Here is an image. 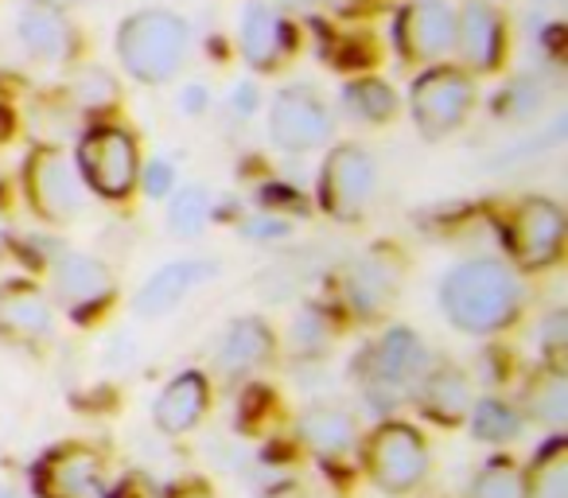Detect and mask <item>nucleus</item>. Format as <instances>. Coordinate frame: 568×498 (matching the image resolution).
I'll list each match as a JSON object with an SVG mask.
<instances>
[{
    "instance_id": "10",
    "label": "nucleus",
    "mask_w": 568,
    "mask_h": 498,
    "mask_svg": "<svg viewBox=\"0 0 568 498\" xmlns=\"http://www.w3.org/2000/svg\"><path fill=\"white\" fill-rule=\"evenodd\" d=\"M268 133H273L276 149L312 152L332 136V113L316 90L288 87L276 94L273 110H268Z\"/></svg>"
},
{
    "instance_id": "33",
    "label": "nucleus",
    "mask_w": 568,
    "mask_h": 498,
    "mask_svg": "<svg viewBox=\"0 0 568 498\" xmlns=\"http://www.w3.org/2000/svg\"><path fill=\"white\" fill-rule=\"evenodd\" d=\"M144 191H149L152 199H164L175 191V164H168V160H156V164L144 172Z\"/></svg>"
},
{
    "instance_id": "19",
    "label": "nucleus",
    "mask_w": 568,
    "mask_h": 498,
    "mask_svg": "<svg viewBox=\"0 0 568 498\" xmlns=\"http://www.w3.org/2000/svg\"><path fill=\"white\" fill-rule=\"evenodd\" d=\"M276 339L268 332L265 319L257 316H242L222 332L219 350H214V366L230 378H242V374H253L273 358Z\"/></svg>"
},
{
    "instance_id": "21",
    "label": "nucleus",
    "mask_w": 568,
    "mask_h": 498,
    "mask_svg": "<svg viewBox=\"0 0 568 498\" xmlns=\"http://www.w3.org/2000/svg\"><path fill=\"white\" fill-rule=\"evenodd\" d=\"M417 397L420 409L428 413L440 425H459L471 413V382H467L464 370L456 366H436V370H425V378L417 382Z\"/></svg>"
},
{
    "instance_id": "17",
    "label": "nucleus",
    "mask_w": 568,
    "mask_h": 498,
    "mask_svg": "<svg viewBox=\"0 0 568 498\" xmlns=\"http://www.w3.org/2000/svg\"><path fill=\"white\" fill-rule=\"evenodd\" d=\"M55 332L51 301L28 281H12L0 288V335L17 343H40Z\"/></svg>"
},
{
    "instance_id": "31",
    "label": "nucleus",
    "mask_w": 568,
    "mask_h": 498,
    "mask_svg": "<svg viewBox=\"0 0 568 498\" xmlns=\"http://www.w3.org/2000/svg\"><path fill=\"white\" fill-rule=\"evenodd\" d=\"M71 98L82 110H110V105H118V82L102 67H87V71L74 74Z\"/></svg>"
},
{
    "instance_id": "36",
    "label": "nucleus",
    "mask_w": 568,
    "mask_h": 498,
    "mask_svg": "<svg viewBox=\"0 0 568 498\" xmlns=\"http://www.w3.org/2000/svg\"><path fill=\"white\" fill-rule=\"evenodd\" d=\"M36 4H43V9H51V12H63V9H71V4H79V0H36Z\"/></svg>"
},
{
    "instance_id": "7",
    "label": "nucleus",
    "mask_w": 568,
    "mask_h": 498,
    "mask_svg": "<svg viewBox=\"0 0 568 498\" xmlns=\"http://www.w3.org/2000/svg\"><path fill=\"white\" fill-rule=\"evenodd\" d=\"M378 187V164L358 144H339L320 172V203L335 222H358Z\"/></svg>"
},
{
    "instance_id": "15",
    "label": "nucleus",
    "mask_w": 568,
    "mask_h": 498,
    "mask_svg": "<svg viewBox=\"0 0 568 498\" xmlns=\"http://www.w3.org/2000/svg\"><path fill=\"white\" fill-rule=\"evenodd\" d=\"M51 288L55 301L74 316H90L113 296V273L98 257L87 254H63L51 270Z\"/></svg>"
},
{
    "instance_id": "29",
    "label": "nucleus",
    "mask_w": 568,
    "mask_h": 498,
    "mask_svg": "<svg viewBox=\"0 0 568 498\" xmlns=\"http://www.w3.org/2000/svg\"><path fill=\"white\" fill-rule=\"evenodd\" d=\"M464 498H521V471L514 459H490L471 482Z\"/></svg>"
},
{
    "instance_id": "11",
    "label": "nucleus",
    "mask_w": 568,
    "mask_h": 498,
    "mask_svg": "<svg viewBox=\"0 0 568 498\" xmlns=\"http://www.w3.org/2000/svg\"><path fill=\"white\" fill-rule=\"evenodd\" d=\"M456 43V9L448 0H413L397 17V48L409 63H436Z\"/></svg>"
},
{
    "instance_id": "37",
    "label": "nucleus",
    "mask_w": 568,
    "mask_h": 498,
    "mask_svg": "<svg viewBox=\"0 0 568 498\" xmlns=\"http://www.w3.org/2000/svg\"><path fill=\"white\" fill-rule=\"evenodd\" d=\"M9 129H12L9 110H4V105H0V141H4V136H9Z\"/></svg>"
},
{
    "instance_id": "20",
    "label": "nucleus",
    "mask_w": 568,
    "mask_h": 498,
    "mask_svg": "<svg viewBox=\"0 0 568 498\" xmlns=\"http://www.w3.org/2000/svg\"><path fill=\"white\" fill-rule=\"evenodd\" d=\"M237 48H242V59L253 67V71H273L281 63L284 48H288V35H284V20L276 17L268 4L253 0L242 12V32H237Z\"/></svg>"
},
{
    "instance_id": "35",
    "label": "nucleus",
    "mask_w": 568,
    "mask_h": 498,
    "mask_svg": "<svg viewBox=\"0 0 568 498\" xmlns=\"http://www.w3.org/2000/svg\"><path fill=\"white\" fill-rule=\"evenodd\" d=\"M183 105H187V110H203V105H206V90L203 87H191L187 98H183Z\"/></svg>"
},
{
    "instance_id": "8",
    "label": "nucleus",
    "mask_w": 568,
    "mask_h": 498,
    "mask_svg": "<svg viewBox=\"0 0 568 498\" xmlns=\"http://www.w3.org/2000/svg\"><path fill=\"white\" fill-rule=\"evenodd\" d=\"M24 187L28 203L43 222H71L87 206V187H82L79 172L71 167V160L55 149H36L32 160L24 167Z\"/></svg>"
},
{
    "instance_id": "9",
    "label": "nucleus",
    "mask_w": 568,
    "mask_h": 498,
    "mask_svg": "<svg viewBox=\"0 0 568 498\" xmlns=\"http://www.w3.org/2000/svg\"><path fill=\"white\" fill-rule=\"evenodd\" d=\"M506 242L521 270H549L565 250V211L552 199H526L510 214Z\"/></svg>"
},
{
    "instance_id": "34",
    "label": "nucleus",
    "mask_w": 568,
    "mask_h": 498,
    "mask_svg": "<svg viewBox=\"0 0 568 498\" xmlns=\"http://www.w3.org/2000/svg\"><path fill=\"white\" fill-rule=\"evenodd\" d=\"M245 237H276V234H288V222L284 218H265V222H245L242 226Z\"/></svg>"
},
{
    "instance_id": "5",
    "label": "nucleus",
    "mask_w": 568,
    "mask_h": 498,
    "mask_svg": "<svg viewBox=\"0 0 568 498\" xmlns=\"http://www.w3.org/2000/svg\"><path fill=\"white\" fill-rule=\"evenodd\" d=\"M363 386L374 402H394L409 394L428 370V350L417 332L409 327H389L378 343L363 355Z\"/></svg>"
},
{
    "instance_id": "18",
    "label": "nucleus",
    "mask_w": 568,
    "mask_h": 498,
    "mask_svg": "<svg viewBox=\"0 0 568 498\" xmlns=\"http://www.w3.org/2000/svg\"><path fill=\"white\" fill-rule=\"evenodd\" d=\"M211 405V386L199 370H180L152 405V420L164 436H183L206 417Z\"/></svg>"
},
{
    "instance_id": "38",
    "label": "nucleus",
    "mask_w": 568,
    "mask_h": 498,
    "mask_svg": "<svg viewBox=\"0 0 568 498\" xmlns=\"http://www.w3.org/2000/svg\"><path fill=\"white\" fill-rule=\"evenodd\" d=\"M0 498H20V495H12V490H0Z\"/></svg>"
},
{
    "instance_id": "14",
    "label": "nucleus",
    "mask_w": 568,
    "mask_h": 498,
    "mask_svg": "<svg viewBox=\"0 0 568 498\" xmlns=\"http://www.w3.org/2000/svg\"><path fill=\"white\" fill-rule=\"evenodd\" d=\"M467 71L490 74L498 71L506 51V24L503 12L487 0H467L464 9L456 12V43H452Z\"/></svg>"
},
{
    "instance_id": "26",
    "label": "nucleus",
    "mask_w": 568,
    "mask_h": 498,
    "mask_svg": "<svg viewBox=\"0 0 568 498\" xmlns=\"http://www.w3.org/2000/svg\"><path fill=\"white\" fill-rule=\"evenodd\" d=\"M467 420H471L475 440H483V444H506L521 433V413L514 409L510 402H503V397H483V402H475Z\"/></svg>"
},
{
    "instance_id": "12",
    "label": "nucleus",
    "mask_w": 568,
    "mask_h": 498,
    "mask_svg": "<svg viewBox=\"0 0 568 498\" xmlns=\"http://www.w3.org/2000/svg\"><path fill=\"white\" fill-rule=\"evenodd\" d=\"M36 495L40 498H105L102 456L87 444H67L36 464Z\"/></svg>"
},
{
    "instance_id": "3",
    "label": "nucleus",
    "mask_w": 568,
    "mask_h": 498,
    "mask_svg": "<svg viewBox=\"0 0 568 498\" xmlns=\"http://www.w3.org/2000/svg\"><path fill=\"white\" fill-rule=\"evenodd\" d=\"M366 464H371V479L386 495L402 498L428 479L433 456H428V444L417 428L402 425V420H386L374 428L371 444H366Z\"/></svg>"
},
{
    "instance_id": "24",
    "label": "nucleus",
    "mask_w": 568,
    "mask_h": 498,
    "mask_svg": "<svg viewBox=\"0 0 568 498\" xmlns=\"http://www.w3.org/2000/svg\"><path fill=\"white\" fill-rule=\"evenodd\" d=\"M521 498H568V440L552 436L521 475Z\"/></svg>"
},
{
    "instance_id": "16",
    "label": "nucleus",
    "mask_w": 568,
    "mask_h": 498,
    "mask_svg": "<svg viewBox=\"0 0 568 498\" xmlns=\"http://www.w3.org/2000/svg\"><path fill=\"white\" fill-rule=\"evenodd\" d=\"M214 277V262H168L164 270H156L133 296V312L141 319H160L172 316L183 301L191 296V288H199L203 281Z\"/></svg>"
},
{
    "instance_id": "30",
    "label": "nucleus",
    "mask_w": 568,
    "mask_h": 498,
    "mask_svg": "<svg viewBox=\"0 0 568 498\" xmlns=\"http://www.w3.org/2000/svg\"><path fill=\"white\" fill-rule=\"evenodd\" d=\"M288 343L301 358H316L332 347V324L320 308H304L301 316L293 319V332H288Z\"/></svg>"
},
{
    "instance_id": "6",
    "label": "nucleus",
    "mask_w": 568,
    "mask_h": 498,
    "mask_svg": "<svg viewBox=\"0 0 568 498\" xmlns=\"http://www.w3.org/2000/svg\"><path fill=\"white\" fill-rule=\"evenodd\" d=\"M409 105L420 133L428 141H440L467 121L475 105V82L467 79V71H456V67H433L413 82Z\"/></svg>"
},
{
    "instance_id": "2",
    "label": "nucleus",
    "mask_w": 568,
    "mask_h": 498,
    "mask_svg": "<svg viewBox=\"0 0 568 498\" xmlns=\"http://www.w3.org/2000/svg\"><path fill=\"white\" fill-rule=\"evenodd\" d=\"M191 24L168 9H141L121 24L118 55L125 71L144 87H164L187 63Z\"/></svg>"
},
{
    "instance_id": "4",
    "label": "nucleus",
    "mask_w": 568,
    "mask_h": 498,
    "mask_svg": "<svg viewBox=\"0 0 568 498\" xmlns=\"http://www.w3.org/2000/svg\"><path fill=\"white\" fill-rule=\"evenodd\" d=\"M79 167H82V180L102 199L133 195L136 180H141V149H136V136L118 125L90 129L79 144Z\"/></svg>"
},
{
    "instance_id": "23",
    "label": "nucleus",
    "mask_w": 568,
    "mask_h": 498,
    "mask_svg": "<svg viewBox=\"0 0 568 498\" xmlns=\"http://www.w3.org/2000/svg\"><path fill=\"white\" fill-rule=\"evenodd\" d=\"M521 405H526L529 420H537V425L560 433V428L568 425V378H565V370H552V366L537 370L534 378L526 382Z\"/></svg>"
},
{
    "instance_id": "39",
    "label": "nucleus",
    "mask_w": 568,
    "mask_h": 498,
    "mask_svg": "<svg viewBox=\"0 0 568 498\" xmlns=\"http://www.w3.org/2000/svg\"><path fill=\"white\" fill-rule=\"evenodd\" d=\"M0 250H4V226H0Z\"/></svg>"
},
{
    "instance_id": "28",
    "label": "nucleus",
    "mask_w": 568,
    "mask_h": 498,
    "mask_svg": "<svg viewBox=\"0 0 568 498\" xmlns=\"http://www.w3.org/2000/svg\"><path fill=\"white\" fill-rule=\"evenodd\" d=\"M206 222H211V195H206V187L191 183V187L172 191V206H168V230H172L175 237L203 234Z\"/></svg>"
},
{
    "instance_id": "1",
    "label": "nucleus",
    "mask_w": 568,
    "mask_h": 498,
    "mask_svg": "<svg viewBox=\"0 0 568 498\" xmlns=\"http://www.w3.org/2000/svg\"><path fill=\"white\" fill-rule=\"evenodd\" d=\"M440 308L452 327L467 335H495L521 312V285L514 270L495 257H471L440 281Z\"/></svg>"
},
{
    "instance_id": "25",
    "label": "nucleus",
    "mask_w": 568,
    "mask_h": 498,
    "mask_svg": "<svg viewBox=\"0 0 568 498\" xmlns=\"http://www.w3.org/2000/svg\"><path fill=\"white\" fill-rule=\"evenodd\" d=\"M20 43L28 48L32 59H43V63H63L67 51H71V32H67L63 17L43 4H32L20 17Z\"/></svg>"
},
{
    "instance_id": "32",
    "label": "nucleus",
    "mask_w": 568,
    "mask_h": 498,
    "mask_svg": "<svg viewBox=\"0 0 568 498\" xmlns=\"http://www.w3.org/2000/svg\"><path fill=\"white\" fill-rule=\"evenodd\" d=\"M565 343H568V316L565 308H552L541 319V350L552 370H565Z\"/></svg>"
},
{
    "instance_id": "13",
    "label": "nucleus",
    "mask_w": 568,
    "mask_h": 498,
    "mask_svg": "<svg viewBox=\"0 0 568 498\" xmlns=\"http://www.w3.org/2000/svg\"><path fill=\"white\" fill-rule=\"evenodd\" d=\"M397 288H402V257L386 245L371 250L366 257H358L343 277V296H347L351 312L363 319H374L394 304Z\"/></svg>"
},
{
    "instance_id": "27",
    "label": "nucleus",
    "mask_w": 568,
    "mask_h": 498,
    "mask_svg": "<svg viewBox=\"0 0 568 498\" xmlns=\"http://www.w3.org/2000/svg\"><path fill=\"white\" fill-rule=\"evenodd\" d=\"M343 102H347L351 118L371 121V125H382L397 113V94L386 87L382 79H355L343 90Z\"/></svg>"
},
{
    "instance_id": "22",
    "label": "nucleus",
    "mask_w": 568,
    "mask_h": 498,
    "mask_svg": "<svg viewBox=\"0 0 568 498\" xmlns=\"http://www.w3.org/2000/svg\"><path fill=\"white\" fill-rule=\"evenodd\" d=\"M296 433H301V440L308 444L316 456L339 459L355 448L358 420L351 417L347 409H339V405H312L301 417V425H296Z\"/></svg>"
}]
</instances>
